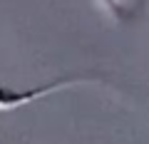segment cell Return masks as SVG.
<instances>
[{
    "label": "cell",
    "mask_w": 149,
    "mask_h": 144,
    "mask_svg": "<svg viewBox=\"0 0 149 144\" xmlns=\"http://www.w3.org/2000/svg\"><path fill=\"white\" fill-rule=\"evenodd\" d=\"M85 77H65V80H52L47 85H37V87H25V90H13L10 85H3L0 82V112H13L17 107L32 104V102L42 99V97H50L55 92H62L67 87L74 85H85Z\"/></svg>",
    "instance_id": "obj_1"
}]
</instances>
